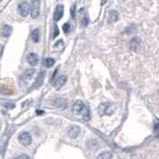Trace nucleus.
<instances>
[{
	"label": "nucleus",
	"mask_w": 159,
	"mask_h": 159,
	"mask_svg": "<svg viewBox=\"0 0 159 159\" xmlns=\"http://www.w3.org/2000/svg\"><path fill=\"white\" fill-rule=\"evenodd\" d=\"M73 113L78 116H82L85 121H89L90 116H91V111H90L89 107L82 101H77L73 104Z\"/></svg>",
	"instance_id": "nucleus-1"
},
{
	"label": "nucleus",
	"mask_w": 159,
	"mask_h": 159,
	"mask_svg": "<svg viewBox=\"0 0 159 159\" xmlns=\"http://www.w3.org/2000/svg\"><path fill=\"white\" fill-rule=\"evenodd\" d=\"M116 110V105L113 103H103L98 107V113L102 115H110Z\"/></svg>",
	"instance_id": "nucleus-2"
},
{
	"label": "nucleus",
	"mask_w": 159,
	"mask_h": 159,
	"mask_svg": "<svg viewBox=\"0 0 159 159\" xmlns=\"http://www.w3.org/2000/svg\"><path fill=\"white\" fill-rule=\"evenodd\" d=\"M34 74H35V69H32V68L26 69V71L19 77V82H21V84H28V83L31 80V79H32Z\"/></svg>",
	"instance_id": "nucleus-3"
},
{
	"label": "nucleus",
	"mask_w": 159,
	"mask_h": 159,
	"mask_svg": "<svg viewBox=\"0 0 159 159\" xmlns=\"http://www.w3.org/2000/svg\"><path fill=\"white\" fill-rule=\"evenodd\" d=\"M18 141H19L23 146H29V145L31 144V141H32V138H31V135H30L28 132H23V133L19 134Z\"/></svg>",
	"instance_id": "nucleus-4"
},
{
	"label": "nucleus",
	"mask_w": 159,
	"mask_h": 159,
	"mask_svg": "<svg viewBox=\"0 0 159 159\" xmlns=\"http://www.w3.org/2000/svg\"><path fill=\"white\" fill-rule=\"evenodd\" d=\"M140 47H141V40H140V37H133L129 41V48H130V50L138 52L140 49Z\"/></svg>",
	"instance_id": "nucleus-5"
},
{
	"label": "nucleus",
	"mask_w": 159,
	"mask_h": 159,
	"mask_svg": "<svg viewBox=\"0 0 159 159\" xmlns=\"http://www.w3.org/2000/svg\"><path fill=\"white\" fill-rule=\"evenodd\" d=\"M30 5H31V7H30V10H31V17L34 19H36L40 16V3L38 1H31Z\"/></svg>",
	"instance_id": "nucleus-6"
},
{
	"label": "nucleus",
	"mask_w": 159,
	"mask_h": 159,
	"mask_svg": "<svg viewBox=\"0 0 159 159\" xmlns=\"http://www.w3.org/2000/svg\"><path fill=\"white\" fill-rule=\"evenodd\" d=\"M80 132H82V130H80V127H78V126H71V127L68 128V130H67V134H68L69 138L75 139V138L79 136Z\"/></svg>",
	"instance_id": "nucleus-7"
},
{
	"label": "nucleus",
	"mask_w": 159,
	"mask_h": 159,
	"mask_svg": "<svg viewBox=\"0 0 159 159\" xmlns=\"http://www.w3.org/2000/svg\"><path fill=\"white\" fill-rule=\"evenodd\" d=\"M18 9H19V13H21L22 17H26V16L29 15V11H30L29 3H26V1H22V3L19 4Z\"/></svg>",
	"instance_id": "nucleus-8"
},
{
	"label": "nucleus",
	"mask_w": 159,
	"mask_h": 159,
	"mask_svg": "<svg viewBox=\"0 0 159 159\" xmlns=\"http://www.w3.org/2000/svg\"><path fill=\"white\" fill-rule=\"evenodd\" d=\"M11 32H12V26H10V25H3L1 29H0V36H3L5 38L10 37Z\"/></svg>",
	"instance_id": "nucleus-9"
},
{
	"label": "nucleus",
	"mask_w": 159,
	"mask_h": 159,
	"mask_svg": "<svg viewBox=\"0 0 159 159\" xmlns=\"http://www.w3.org/2000/svg\"><path fill=\"white\" fill-rule=\"evenodd\" d=\"M62 16H63V6L62 5H57L56 6V9H55V11H54V21H60L61 18H62Z\"/></svg>",
	"instance_id": "nucleus-10"
},
{
	"label": "nucleus",
	"mask_w": 159,
	"mask_h": 159,
	"mask_svg": "<svg viewBox=\"0 0 159 159\" xmlns=\"http://www.w3.org/2000/svg\"><path fill=\"white\" fill-rule=\"evenodd\" d=\"M26 60H28L29 65H31V66H36V65L38 63V55L35 54V53H30V54L28 55Z\"/></svg>",
	"instance_id": "nucleus-11"
},
{
	"label": "nucleus",
	"mask_w": 159,
	"mask_h": 159,
	"mask_svg": "<svg viewBox=\"0 0 159 159\" xmlns=\"http://www.w3.org/2000/svg\"><path fill=\"white\" fill-rule=\"evenodd\" d=\"M0 93H3V95H11V93H13V88L11 85H1V86H0Z\"/></svg>",
	"instance_id": "nucleus-12"
},
{
	"label": "nucleus",
	"mask_w": 159,
	"mask_h": 159,
	"mask_svg": "<svg viewBox=\"0 0 159 159\" xmlns=\"http://www.w3.org/2000/svg\"><path fill=\"white\" fill-rule=\"evenodd\" d=\"M80 24H82V26H86L88 24H89V18H88V16H86V13H85V10H80Z\"/></svg>",
	"instance_id": "nucleus-13"
},
{
	"label": "nucleus",
	"mask_w": 159,
	"mask_h": 159,
	"mask_svg": "<svg viewBox=\"0 0 159 159\" xmlns=\"http://www.w3.org/2000/svg\"><path fill=\"white\" fill-rule=\"evenodd\" d=\"M54 104H55V107L59 108V109H65V108L67 107V101L63 99V98H56V99L54 101Z\"/></svg>",
	"instance_id": "nucleus-14"
},
{
	"label": "nucleus",
	"mask_w": 159,
	"mask_h": 159,
	"mask_svg": "<svg viewBox=\"0 0 159 159\" xmlns=\"http://www.w3.org/2000/svg\"><path fill=\"white\" fill-rule=\"evenodd\" d=\"M66 82H67V77H66V75H60V77L57 78V80L55 82V88H56V89H60L62 85L66 84Z\"/></svg>",
	"instance_id": "nucleus-15"
},
{
	"label": "nucleus",
	"mask_w": 159,
	"mask_h": 159,
	"mask_svg": "<svg viewBox=\"0 0 159 159\" xmlns=\"http://www.w3.org/2000/svg\"><path fill=\"white\" fill-rule=\"evenodd\" d=\"M108 17H109V18H108L109 23H115V22H117V19H119V13H117L116 11L111 10V11H109Z\"/></svg>",
	"instance_id": "nucleus-16"
},
{
	"label": "nucleus",
	"mask_w": 159,
	"mask_h": 159,
	"mask_svg": "<svg viewBox=\"0 0 159 159\" xmlns=\"http://www.w3.org/2000/svg\"><path fill=\"white\" fill-rule=\"evenodd\" d=\"M40 38H41V31L38 29H35L31 32V41L35 42V43H37V42H40Z\"/></svg>",
	"instance_id": "nucleus-17"
},
{
	"label": "nucleus",
	"mask_w": 159,
	"mask_h": 159,
	"mask_svg": "<svg viewBox=\"0 0 159 159\" xmlns=\"http://www.w3.org/2000/svg\"><path fill=\"white\" fill-rule=\"evenodd\" d=\"M96 159H111V152L104 151V152L99 153V154L96 157Z\"/></svg>",
	"instance_id": "nucleus-18"
},
{
	"label": "nucleus",
	"mask_w": 159,
	"mask_h": 159,
	"mask_svg": "<svg viewBox=\"0 0 159 159\" xmlns=\"http://www.w3.org/2000/svg\"><path fill=\"white\" fill-rule=\"evenodd\" d=\"M44 75H46L44 72H41V73H40V75H38V78H37V80H36L34 88H40V86L42 85V83H43V80H44Z\"/></svg>",
	"instance_id": "nucleus-19"
},
{
	"label": "nucleus",
	"mask_w": 159,
	"mask_h": 159,
	"mask_svg": "<svg viewBox=\"0 0 159 159\" xmlns=\"http://www.w3.org/2000/svg\"><path fill=\"white\" fill-rule=\"evenodd\" d=\"M54 63H55V60L52 59V57H47V59H44V61H43V65H44L46 67H48V68L53 67Z\"/></svg>",
	"instance_id": "nucleus-20"
},
{
	"label": "nucleus",
	"mask_w": 159,
	"mask_h": 159,
	"mask_svg": "<svg viewBox=\"0 0 159 159\" xmlns=\"http://www.w3.org/2000/svg\"><path fill=\"white\" fill-rule=\"evenodd\" d=\"M63 32H65V34H68V32H69V24H68V23L63 24Z\"/></svg>",
	"instance_id": "nucleus-21"
},
{
	"label": "nucleus",
	"mask_w": 159,
	"mask_h": 159,
	"mask_svg": "<svg viewBox=\"0 0 159 159\" xmlns=\"http://www.w3.org/2000/svg\"><path fill=\"white\" fill-rule=\"evenodd\" d=\"M16 159H30V157H29L28 154H24V153H23V154H19Z\"/></svg>",
	"instance_id": "nucleus-22"
},
{
	"label": "nucleus",
	"mask_w": 159,
	"mask_h": 159,
	"mask_svg": "<svg viewBox=\"0 0 159 159\" xmlns=\"http://www.w3.org/2000/svg\"><path fill=\"white\" fill-rule=\"evenodd\" d=\"M57 35H59V29H57V26H54V34H53V37L52 38H55Z\"/></svg>",
	"instance_id": "nucleus-23"
},
{
	"label": "nucleus",
	"mask_w": 159,
	"mask_h": 159,
	"mask_svg": "<svg viewBox=\"0 0 159 159\" xmlns=\"http://www.w3.org/2000/svg\"><path fill=\"white\" fill-rule=\"evenodd\" d=\"M62 46H63V42H62V41H59L57 43H55V46H54V47L57 49V48H61Z\"/></svg>",
	"instance_id": "nucleus-24"
},
{
	"label": "nucleus",
	"mask_w": 159,
	"mask_h": 159,
	"mask_svg": "<svg viewBox=\"0 0 159 159\" xmlns=\"http://www.w3.org/2000/svg\"><path fill=\"white\" fill-rule=\"evenodd\" d=\"M5 107L7 109H13L15 108V104H12V103H5Z\"/></svg>",
	"instance_id": "nucleus-25"
},
{
	"label": "nucleus",
	"mask_w": 159,
	"mask_h": 159,
	"mask_svg": "<svg viewBox=\"0 0 159 159\" xmlns=\"http://www.w3.org/2000/svg\"><path fill=\"white\" fill-rule=\"evenodd\" d=\"M155 132H159V121H155V127H154Z\"/></svg>",
	"instance_id": "nucleus-26"
},
{
	"label": "nucleus",
	"mask_w": 159,
	"mask_h": 159,
	"mask_svg": "<svg viewBox=\"0 0 159 159\" xmlns=\"http://www.w3.org/2000/svg\"><path fill=\"white\" fill-rule=\"evenodd\" d=\"M31 103V101H26V102H24V105H23V108H26L29 104Z\"/></svg>",
	"instance_id": "nucleus-27"
},
{
	"label": "nucleus",
	"mask_w": 159,
	"mask_h": 159,
	"mask_svg": "<svg viewBox=\"0 0 159 159\" xmlns=\"http://www.w3.org/2000/svg\"><path fill=\"white\" fill-rule=\"evenodd\" d=\"M37 115H43V111H37Z\"/></svg>",
	"instance_id": "nucleus-28"
}]
</instances>
